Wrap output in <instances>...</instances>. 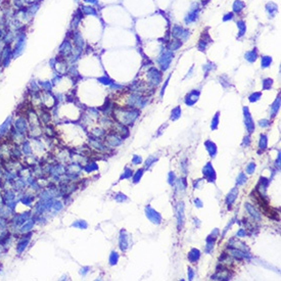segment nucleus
I'll list each match as a JSON object with an SVG mask.
<instances>
[{
	"label": "nucleus",
	"instance_id": "obj_1",
	"mask_svg": "<svg viewBox=\"0 0 281 281\" xmlns=\"http://www.w3.org/2000/svg\"><path fill=\"white\" fill-rule=\"evenodd\" d=\"M173 35L180 40H184L188 37V32L186 30H184L182 27H175L173 29Z\"/></svg>",
	"mask_w": 281,
	"mask_h": 281
},
{
	"label": "nucleus",
	"instance_id": "obj_2",
	"mask_svg": "<svg viewBox=\"0 0 281 281\" xmlns=\"http://www.w3.org/2000/svg\"><path fill=\"white\" fill-rule=\"evenodd\" d=\"M244 121H245V126H246V129L249 130V132L251 133V132L254 131V129H255V126H254V123H253V120H251V115H249V109L245 107L244 108Z\"/></svg>",
	"mask_w": 281,
	"mask_h": 281
},
{
	"label": "nucleus",
	"instance_id": "obj_3",
	"mask_svg": "<svg viewBox=\"0 0 281 281\" xmlns=\"http://www.w3.org/2000/svg\"><path fill=\"white\" fill-rule=\"evenodd\" d=\"M146 216L148 217L150 221H152L154 223H160L161 222V216L156 212L154 210H152L151 208H146Z\"/></svg>",
	"mask_w": 281,
	"mask_h": 281
},
{
	"label": "nucleus",
	"instance_id": "obj_4",
	"mask_svg": "<svg viewBox=\"0 0 281 281\" xmlns=\"http://www.w3.org/2000/svg\"><path fill=\"white\" fill-rule=\"evenodd\" d=\"M198 10H199V9H198V4H194V7L190 10L189 13H188V15H187V18H185V22H186V23H191V22H193V20H195L196 18H197Z\"/></svg>",
	"mask_w": 281,
	"mask_h": 281
},
{
	"label": "nucleus",
	"instance_id": "obj_5",
	"mask_svg": "<svg viewBox=\"0 0 281 281\" xmlns=\"http://www.w3.org/2000/svg\"><path fill=\"white\" fill-rule=\"evenodd\" d=\"M172 57H173V55L171 54V53L167 52V53H165V54L162 56V58L160 59V63H161V65H162V68L164 70H166L167 68L169 67V63H170Z\"/></svg>",
	"mask_w": 281,
	"mask_h": 281
},
{
	"label": "nucleus",
	"instance_id": "obj_6",
	"mask_svg": "<svg viewBox=\"0 0 281 281\" xmlns=\"http://www.w3.org/2000/svg\"><path fill=\"white\" fill-rule=\"evenodd\" d=\"M72 52V45L70 41H65L61 47V53L63 56H68Z\"/></svg>",
	"mask_w": 281,
	"mask_h": 281
},
{
	"label": "nucleus",
	"instance_id": "obj_7",
	"mask_svg": "<svg viewBox=\"0 0 281 281\" xmlns=\"http://www.w3.org/2000/svg\"><path fill=\"white\" fill-rule=\"evenodd\" d=\"M204 174L206 175V177L208 179H210V181H214L213 179H215V173H214V169L212 168L210 164H208L204 169Z\"/></svg>",
	"mask_w": 281,
	"mask_h": 281
},
{
	"label": "nucleus",
	"instance_id": "obj_8",
	"mask_svg": "<svg viewBox=\"0 0 281 281\" xmlns=\"http://www.w3.org/2000/svg\"><path fill=\"white\" fill-rule=\"evenodd\" d=\"M245 208H246L247 212H249V214L254 217V218H256L257 220H259V219H260V214L255 210V208H254L251 204H245Z\"/></svg>",
	"mask_w": 281,
	"mask_h": 281
},
{
	"label": "nucleus",
	"instance_id": "obj_9",
	"mask_svg": "<svg viewBox=\"0 0 281 281\" xmlns=\"http://www.w3.org/2000/svg\"><path fill=\"white\" fill-rule=\"evenodd\" d=\"M197 97H198V92L193 91V92H191V93H190V94L187 96L186 101H185V102H186L187 104L191 105V104H193V103L195 102L196 100H197Z\"/></svg>",
	"mask_w": 281,
	"mask_h": 281
},
{
	"label": "nucleus",
	"instance_id": "obj_10",
	"mask_svg": "<svg viewBox=\"0 0 281 281\" xmlns=\"http://www.w3.org/2000/svg\"><path fill=\"white\" fill-rule=\"evenodd\" d=\"M80 10H81L83 14H91V15H95V14H96L95 8L91 7V6H82V7L80 8Z\"/></svg>",
	"mask_w": 281,
	"mask_h": 281
},
{
	"label": "nucleus",
	"instance_id": "obj_11",
	"mask_svg": "<svg viewBox=\"0 0 281 281\" xmlns=\"http://www.w3.org/2000/svg\"><path fill=\"white\" fill-rule=\"evenodd\" d=\"M198 258H199V251H198L197 249H192L189 255H188V259H189L192 263L197 261Z\"/></svg>",
	"mask_w": 281,
	"mask_h": 281
},
{
	"label": "nucleus",
	"instance_id": "obj_12",
	"mask_svg": "<svg viewBox=\"0 0 281 281\" xmlns=\"http://www.w3.org/2000/svg\"><path fill=\"white\" fill-rule=\"evenodd\" d=\"M237 193H238V190H237V188L231 190V192L228 194V196H227V202H228V204H232V202L235 200V198H236Z\"/></svg>",
	"mask_w": 281,
	"mask_h": 281
},
{
	"label": "nucleus",
	"instance_id": "obj_13",
	"mask_svg": "<svg viewBox=\"0 0 281 281\" xmlns=\"http://www.w3.org/2000/svg\"><path fill=\"white\" fill-rule=\"evenodd\" d=\"M243 7H244V3H243L242 1H240V0H236V1L234 2V4H233V9L236 12L241 11V10L243 9Z\"/></svg>",
	"mask_w": 281,
	"mask_h": 281
},
{
	"label": "nucleus",
	"instance_id": "obj_14",
	"mask_svg": "<svg viewBox=\"0 0 281 281\" xmlns=\"http://www.w3.org/2000/svg\"><path fill=\"white\" fill-rule=\"evenodd\" d=\"M245 58H246L249 61H256V58H257V52H256V50H251V51L246 52V54H245Z\"/></svg>",
	"mask_w": 281,
	"mask_h": 281
},
{
	"label": "nucleus",
	"instance_id": "obj_15",
	"mask_svg": "<svg viewBox=\"0 0 281 281\" xmlns=\"http://www.w3.org/2000/svg\"><path fill=\"white\" fill-rule=\"evenodd\" d=\"M181 44L182 43L180 42V40H174L169 44V49L170 50H176V49H178L181 46Z\"/></svg>",
	"mask_w": 281,
	"mask_h": 281
},
{
	"label": "nucleus",
	"instance_id": "obj_16",
	"mask_svg": "<svg viewBox=\"0 0 281 281\" xmlns=\"http://www.w3.org/2000/svg\"><path fill=\"white\" fill-rule=\"evenodd\" d=\"M206 145L208 146V147H206V149L208 150V152H210V154H212V156H213L215 154H216V145H215L213 142H210V141L206 142Z\"/></svg>",
	"mask_w": 281,
	"mask_h": 281
},
{
	"label": "nucleus",
	"instance_id": "obj_17",
	"mask_svg": "<svg viewBox=\"0 0 281 281\" xmlns=\"http://www.w3.org/2000/svg\"><path fill=\"white\" fill-rule=\"evenodd\" d=\"M279 103H280V99H276V101L274 102L273 106H272L271 111H272V115H275V113L278 111V109H279Z\"/></svg>",
	"mask_w": 281,
	"mask_h": 281
},
{
	"label": "nucleus",
	"instance_id": "obj_18",
	"mask_svg": "<svg viewBox=\"0 0 281 281\" xmlns=\"http://www.w3.org/2000/svg\"><path fill=\"white\" fill-rule=\"evenodd\" d=\"M270 63H271V57L269 56H264L263 58H262V65H263L264 68L268 67V65H270Z\"/></svg>",
	"mask_w": 281,
	"mask_h": 281
},
{
	"label": "nucleus",
	"instance_id": "obj_19",
	"mask_svg": "<svg viewBox=\"0 0 281 281\" xmlns=\"http://www.w3.org/2000/svg\"><path fill=\"white\" fill-rule=\"evenodd\" d=\"M237 25H238V28H239V36H241V35H243V33L245 32V25L242 20L237 23Z\"/></svg>",
	"mask_w": 281,
	"mask_h": 281
},
{
	"label": "nucleus",
	"instance_id": "obj_20",
	"mask_svg": "<svg viewBox=\"0 0 281 281\" xmlns=\"http://www.w3.org/2000/svg\"><path fill=\"white\" fill-rule=\"evenodd\" d=\"M267 146V137L265 135H263L261 137V140H260V148H266Z\"/></svg>",
	"mask_w": 281,
	"mask_h": 281
},
{
	"label": "nucleus",
	"instance_id": "obj_21",
	"mask_svg": "<svg viewBox=\"0 0 281 281\" xmlns=\"http://www.w3.org/2000/svg\"><path fill=\"white\" fill-rule=\"evenodd\" d=\"M245 181H246V177L244 176V174H239L238 178H237V184H242V183H244Z\"/></svg>",
	"mask_w": 281,
	"mask_h": 281
},
{
	"label": "nucleus",
	"instance_id": "obj_22",
	"mask_svg": "<svg viewBox=\"0 0 281 281\" xmlns=\"http://www.w3.org/2000/svg\"><path fill=\"white\" fill-rule=\"evenodd\" d=\"M180 113H181V111H180V108L179 107H177V108H175L174 111H173V119H177V118L180 115Z\"/></svg>",
	"mask_w": 281,
	"mask_h": 281
},
{
	"label": "nucleus",
	"instance_id": "obj_23",
	"mask_svg": "<svg viewBox=\"0 0 281 281\" xmlns=\"http://www.w3.org/2000/svg\"><path fill=\"white\" fill-rule=\"evenodd\" d=\"M255 168H256L255 164H254V163H251V165L246 168V172L249 173V174H251V173L254 172V170H255Z\"/></svg>",
	"mask_w": 281,
	"mask_h": 281
},
{
	"label": "nucleus",
	"instance_id": "obj_24",
	"mask_svg": "<svg viewBox=\"0 0 281 281\" xmlns=\"http://www.w3.org/2000/svg\"><path fill=\"white\" fill-rule=\"evenodd\" d=\"M271 85H272V80L267 79V80H265V81H264V88H265V89L269 88Z\"/></svg>",
	"mask_w": 281,
	"mask_h": 281
},
{
	"label": "nucleus",
	"instance_id": "obj_25",
	"mask_svg": "<svg viewBox=\"0 0 281 281\" xmlns=\"http://www.w3.org/2000/svg\"><path fill=\"white\" fill-rule=\"evenodd\" d=\"M260 96H261V94H260V93H255V94L251 95V97H249V100H251V101H256V100H258L257 97H260Z\"/></svg>",
	"mask_w": 281,
	"mask_h": 281
},
{
	"label": "nucleus",
	"instance_id": "obj_26",
	"mask_svg": "<svg viewBox=\"0 0 281 281\" xmlns=\"http://www.w3.org/2000/svg\"><path fill=\"white\" fill-rule=\"evenodd\" d=\"M142 172H143V171H142V170L138 171V173H137V174H136V176L134 177V182H137V181L139 180L140 177H141V175H142Z\"/></svg>",
	"mask_w": 281,
	"mask_h": 281
},
{
	"label": "nucleus",
	"instance_id": "obj_27",
	"mask_svg": "<svg viewBox=\"0 0 281 281\" xmlns=\"http://www.w3.org/2000/svg\"><path fill=\"white\" fill-rule=\"evenodd\" d=\"M268 125H269V123H268L267 120H263V121L260 122V126H261V127H266V126Z\"/></svg>",
	"mask_w": 281,
	"mask_h": 281
},
{
	"label": "nucleus",
	"instance_id": "obj_28",
	"mask_svg": "<svg viewBox=\"0 0 281 281\" xmlns=\"http://www.w3.org/2000/svg\"><path fill=\"white\" fill-rule=\"evenodd\" d=\"M141 162V158H138V156H134V160H133V163L134 164H139V163Z\"/></svg>",
	"mask_w": 281,
	"mask_h": 281
},
{
	"label": "nucleus",
	"instance_id": "obj_29",
	"mask_svg": "<svg viewBox=\"0 0 281 281\" xmlns=\"http://www.w3.org/2000/svg\"><path fill=\"white\" fill-rule=\"evenodd\" d=\"M232 15H233V13H228V14H226V15H225V18H223V20H231V18H232Z\"/></svg>",
	"mask_w": 281,
	"mask_h": 281
},
{
	"label": "nucleus",
	"instance_id": "obj_30",
	"mask_svg": "<svg viewBox=\"0 0 281 281\" xmlns=\"http://www.w3.org/2000/svg\"><path fill=\"white\" fill-rule=\"evenodd\" d=\"M188 272H189V279H192V277H193V273H192L191 269H188Z\"/></svg>",
	"mask_w": 281,
	"mask_h": 281
},
{
	"label": "nucleus",
	"instance_id": "obj_31",
	"mask_svg": "<svg viewBox=\"0 0 281 281\" xmlns=\"http://www.w3.org/2000/svg\"><path fill=\"white\" fill-rule=\"evenodd\" d=\"M244 234H245V232L243 230H240L238 233H237V235H238V236H242V235H244Z\"/></svg>",
	"mask_w": 281,
	"mask_h": 281
}]
</instances>
